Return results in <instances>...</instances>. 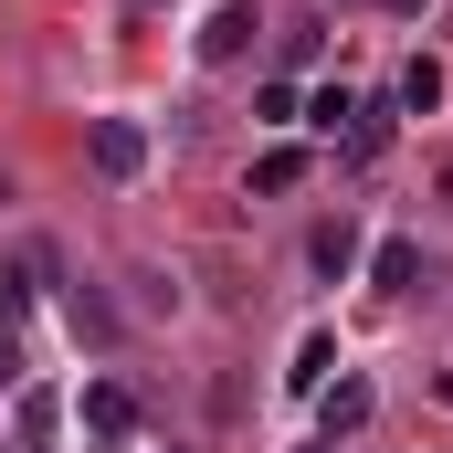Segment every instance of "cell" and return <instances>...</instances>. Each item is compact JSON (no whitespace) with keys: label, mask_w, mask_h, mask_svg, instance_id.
Segmentation results:
<instances>
[{"label":"cell","mask_w":453,"mask_h":453,"mask_svg":"<svg viewBox=\"0 0 453 453\" xmlns=\"http://www.w3.org/2000/svg\"><path fill=\"white\" fill-rule=\"evenodd\" d=\"M74 411H85V443H96V453H127V443H137V401H127V380H85Z\"/></svg>","instance_id":"1"},{"label":"cell","mask_w":453,"mask_h":453,"mask_svg":"<svg viewBox=\"0 0 453 453\" xmlns=\"http://www.w3.org/2000/svg\"><path fill=\"white\" fill-rule=\"evenodd\" d=\"M369 411H380V390H369L358 369H338V380L317 390V422H327V443H348V433H369Z\"/></svg>","instance_id":"2"},{"label":"cell","mask_w":453,"mask_h":453,"mask_svg":"<svg viewBox=\"0 0 453 453\" xmlns=\"http://www.w3.org/2000/svg\"><path fill=\"white\" fill-rule=\"evenodd\" d=\"M242 53H253V0H222L201 21V64H242Z\"/></svg>","instance_id":"3"},{"label":"cell","mask_w":453,"mask_h":453,"mask_svg":"<svg viewBox=\"0 0 453 453\" xmlns=\"http://www.w3.org/2000/svg\"><path fill=\"white\" fill-rule=\"evenodd\" d=\"M85 148H96V169H106V180H137V169H148V137H137L127 116H96V137H85Z\"/></svg>","instance_id":"4"},{"label":"cell","mask_w":453,"mask_h":453,"mask_svg":"<svg viewBox=\"0 0 453 453\" xmlns=\"http://www.w3.org/2000/svg\"><path fill=\"white\" fill-rule=\"evenodd\" d=\"M390 96H401V116H433V106H443V64H433V53H411Z\"/></svg>","instance_id":"5"},{"label":"cell","mask_w":453,"mask_h":453,"mask_svg":"<svg viewBox=\"0 0 453 453\" xmlns=\"http://www.w3.org/2000/svg\"><path fill=\"white\" fill-rule=\"evenodd\" d=\"M411 274H422V242H401V232H390V242L369 253V285H390V296H411Z\"/></svg>","instance_id":"6"},{"label":"cell","mask_w":453,"mask_h":453,"mask_svg":"<svg viewBox=\"0 0 453 453\" xmlns=\"http://www.w3.org/2000/svg\"><path fill=\"white\" fill-rule=\"evenodd\" d=\"M64 317H74V338L116 348V306H106V296H96V285H74V296H64Z\"/></svg>","instance_id":"7"},{"label":"cell","mask_w":453,"mask_h":453,"mask_svg":"<svg viewBox=\"0 0 453 453\" xmlns=\"http://www.w3.org/2000/svg\"><path fill=\"white\" fill-rule=\"evenodd\" d=\"M306 253H317V274H348V264H358V222H317V242H306Z\"/></svg>","instance_id":"8"},{"label":"cell","mask_w":453,"mask_h":453,"mask_svg":"<svg viewBox=\"0 0 453 453\" xmlns=\"http://www.w3.org/2000/svg\"><path fill=\"white\" fill-rule=\"evenodd\" d=\"M296 180H306V148H264V158H253V190H264V201H285Z\"/></svg>","instance_id":"9"},{"label":"cell","mask_w":453,"mask_h":453,"mask_svg":"<svg viewBox=\"0 0 453 453\" xmlns=\"http://www.w3.org/2000/svg\"><path fill=\"white\" fill-rule=\"evenodd\" d=\"M327 369H338V338L317 327V338L296 348V369H285V380H296V390H327Z\"/></svg>","instance_id":"10"},{"label":"cell","mask_w":453,"mask_h":453,"mask_svg":"<svg viewBox=\"0 0 453 453\" xmlns=\"http://www.w3.org/2000/svg\"><path fill=\"white\" fill-rule=\"evenodd\" d=\"M380 148H390V116L358 106V116H348V158H380Z\"/></svg>","instance_id":"11"},{"label":"cell","mask_w":453,"mask_h":453,"mask_svg":"<svg viewBox=\"0 0 453 453\" xmlns=\"http://www.w3.org/2000/svg\"><path fill=\"white\" fill-rule=\"evenodd\" d=\"M306 116H317V127H327V137H338L348 116H358V96H348V85H327V96H317V106H306Z\"/></svg>","instance_id":"12"},{"label":"cell","mask_w":453,"mask_h":453,"mask_svg":"<svg viewBox=\"0 0 453 453\" xmlns=\"http://www.w3.org/2000/svg\"><path fill=\"white\" fill-rule=\"evenodd\" d=\"M0 390H21V348L11 338H0Z\"/></svg>","instance_id":"13"},{"label":"cell","mask_w":453,"mask_h":453,"mask_svg":"<svg viewBox=\"0 0 453 453\" xmlns=\"http://www.w3.org/2000/svg\"><path fill=\"white\" fill-rule=\"evenodd\" d=\"M433 190H443V201H453V148H443V158H433Z\"/></svg>","instance_id":"14"},{"label":"cell","mask_w":453,"mask_h":453,"mask_svg":"<svg viewBox=\"0 0 453 453\" xmlns=\"http://www.w3.org/2000/svg\"><path fill=\"white\" fill-rule=\"evenodd\" d=\"M380 11H422V0H380Z\"/></svg>","instance_id":"15"},{"label":"cell","mask_w":453,"mask_h":453,"mask_svg":"<svg viewBox=\"0 0 453 453\" xmlns=\"http://www.w3.org/2000/svg\"><path fill=\"white\" fill-rule=\"evenodd\" d=\"M137 11H158V0H137Z\"/></svg>","instance_id":"16"},{"label":"cell","mask_w":453,"mask_h":453,"mask_svg":"<svg viewBox=\"0 0 453 453\" xmlns=\"http://www.w3.org/2000/svg\"><path fill=\"white\" fill-rule=\"evenodd\" d=\"M317 453H338V443H317Z\"/></svg>","instance_id":"17"}]
</instances>
